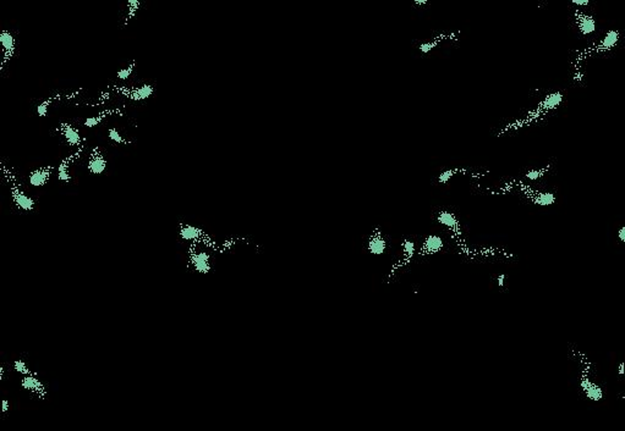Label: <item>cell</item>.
I'll list each match as a JSON object with an SVG mask.
<instances>
[{
    "label": "cell",
    "instance_id": "cell-4",
    "mask_svg": "<svg viewBox=\"0 0 625 431\" xmlns=\"http://www.w3.org/2000/svg\"><path fill=\"white\" fill-rule=\"evenodd\" d=\"M58 131H60V134L62 135V137L65 138V141L69 143V145L71 147H79V148H84V138H81L80 136L79 131L76 129L71 126L69 124H61L60 127H58Z\"/></svg>",
    "mask_w": 625,
    "mask_h": 431
},
{
    "label": "cell",
    "instance_id": "cell-25",
    "mask_svg": "<svg viewBox=\"0 0 625 431\" xmlns=\"http://www.w3.org/2000/svg\"><path fill=\"white\" fill-rule=\"evenodd\" d=\"M439 42H441V39H439V38L438 39H433V41L425 42V43L420 44L418 49H420V52L422 53V54H427V53H430L431 50L434 49L437 46H438Z\"/></svg>",
    "mask_w": 625,
    "mask_h": 431
},
{
    "label": "cell",
    "instance_id": "cell-6",
    "mask_svg": "<svg viewBox=\"0 0 625 431\" xmlns=\"http://www.w3.org/2000/svg\"><path fill=\"white\" fill-rule=\"evenodd\" d=\"M387 248H388V242H387L386 237L383 236L382 234H376L372 235V236L368 239L367 242V250L370 254L376 255H383L386 253Z\"/></svg>",
    "mask_w": 625,
    "mask_h": 431
},
{
    "label": "cell",
    "instance_id": "cell-28",
    "mask_svg": "<svg viewBox=\"0 0 625 431\" xmlns=\"http://www.w3.org/2000/svg\"><path fill=\"white\" fill-rule=\"evenodd\" d=\"M127 5H129L130 10H131V11H130L129 17H127V20H129V19H131L132 16H134L135 12H136V11H137V9H139V6H140V1H135V0H130V1L127 2Z\"/></svg>",
    "mask_w": 625,
    "mask_h": 431
},
{
    "label": "cell",
    "instance_id": "cell-16",
    "mask_svg": "<svg viewBox=\"0 0 625 431\" xmlns=\"http://www.w3.org/2000/svg\"><path fill=\"white\" fill-rule=\"evenodd\" d=\"M535 204L541 205V207H549L556 203V194L552 192H541L532 198Z\"/></svg>",
    "mask_w": 625,
    "mask_h": 431
},
{
    "label": "cell",
    "instance_id": "cell-31",
    "mask_svg": "<svg viewBox=\"0 0 625 431\" xmlns=\"http://www.w3.org/2000/svg\"><path fill=\"white\" fill-rule=\"evenodd\" d=\"M574 5H577V6H587L590 4L589 0H571Z\"/></svg>",
    "mask_w": 625,
    "mask_h": 431
},
{
    "label": "cell",
    "instance_id": "cell-20",
    "mask_svg": "<svg viewBox=\"0 0 625 431\" xmlns=\"http://www.w3.org/2000/svg\"><path fill=\"white\" fill-rule=\"evenodd\" d=\"M401 248H403V255H404V260H408L410 258H413L416 253V244L414 241L405 239L401 243Z\"/></svg>",
    "mask_w": 625,
    "mask_h": 431
},
{
    "label": "cell",
    "instance_id": "cell-23",
    "mask_svg": "<svg viewBox=\"0 0 625 431\" xmlns=\"http://www.w3.org/2000/svg\"><path fill=\"white\" fill-rule=\"evenodd\" d=\"M549 169V165L546 166L544 169H532L529 170L528 172L525 174V177L528 180H531V181H535V180H538L539 177H542L544 175V172Z\"/></svg>",
    "mask_w": 625,
    "mask_h": 431
},
{
    "label": "cell",
    "instance_id": "cell-12",
    "mask_svg": "<svg viewBox=\"0 0 625 431\" xmlns=\"http://www.w3.org/2000/svg\"><path fill=\"white\" fill-rule=\"evenodd\" d=\"M437 221L442 225V226L446 227L449 230H458L459 229V221L456 219L455 214L449 210H441V212L437 214Z\"/></svg>",
    "mask_w": 625,
    "mask_h": 431
},
{
    "label": "cell",
    "instance_id": "cell-1",
    "mask_svg": "<svg viewBox=\"0 0 625 431\" xmlns=\"http://www.w3.org/2000/svg\"><path fill=\"white\" fill-rule=\"evenodd\" d=\"M0 44H1V48L2 52H4V57H2V62L0 65V70L4 69L5 64L9 61L10 59L14 55L15 49H16V39H15L14 34L9 31H2L0 33Z\"/></svg>",
    "mask_w": 625,
    "mask_h": 431
},
{
    "label": "cell",
    "instance_id": "cell-2",
    "mask_svg": "<svg viewBox=\"0 0 625 431\" xmlns=\"http://www.w3.org/2000/svg\"><path fill=\"white\" fill-rule=\"evenodd\" d=\"M580 388L584 392V395L586 396L587 400L592 401V402H599V401L603 400V388L599 385H597L596 382H592L589 377L581 379V381H580Z\"/></svg>",
    "mask_w": 625,
    "mask_h": 431
},
{
    "label": "cell",
    "instance_id": "cell-8",
    "mask_svg": "<svg viewBox=\"0 0 625 431\" xmlns=\"http://www.w3.org/2000/svg\"><path fill=\"white\" fill-rule=\"evenodd\" d=\"M575 16L577 27H579V31L582 36H589V34H592L596 31V21H595L594 17L586 14H581L579 11L575 12Z\"/></svg>",
    "mask_w": 625,
    "mask_h": 431
},
{
    "label": "cell",
    "instance_id": "cell-34",
    "mask_svg": "<svg viewBox=\"0 0 625 431\" xmlns=\"http://www.w3.org/2000/svg\"><path fill=\"white\" fill-rule=\"evenodd\" d=\"M414 4H415L416 6H423V5H427L428 1L427 0H415Z\"/></svg>",
    "mask_w": 625,
    "mask_h": 431
},
{
    "label": "cell",
    "instance_id": "cell-14",
    "mask_svg": "<svg viewBox=\"0 0 625 431\" xmlns=\"http://www.w3.org/2000/svg\"><path fill=\"white\" fill-rule=\"evenodd\" d=\"M444 247V241L442 237L437 236V235H430L425 239V242H423V250L426 253H437L439 250L443 249Z\"/></svg>",
    "mask_w": 625,
    "mask_h": 431
},
{
    "label": "cell",
    "instance_id": "cell-21",
    "mask_svg": "<svg viewBox=\"0 0 625 431\" xmlns=\"http://www.w3.org/2000/svg\"><path fill=\"white\" fill-rule=\"evenodd\" d=\"M108 137H109V139H112L113 142H115V143H118V144H130V143H131V141H127V139H125L124 137H122L121 135L119 134V131H118L117 129H109V131H108Z\"/></svg>",
    "mask_w": 625,
    "mask_h": 431
},
{
    "label": "cell",
    "instance_id": "cell-13",
    "mask_svg": "<svg viewBox=\"0 0 625 431\" xmlns=\"http://www.w3.org/2000/svg\"><path fill=\"white\" fill-rule=\"evenodd\" d=\"M619 39H621V32L614 31V29L613 31H609L603 37L601 43L598 44V52H607V50L614 48L619 42Z\"/></svg>",
    "mask_w": 625,
    "mask_h": 431
},
{
    "label": "cell",
    "instance_id": "cell-24",
    "mask_svg": "<svg viewBox=\"0 0 625 431\" xmlns=\"http://www.w3.org/2000/svg\"><path fill=\"white\" fill-rule=\"evenodd\" d=\"M14 370L16 373H20L21 375H24V377L32 374L31 370L29 369V365H27L25 362H22V360H15V362H14Z\"/></svg>",
    "mask_w": 625,
    "mask_h": 431
},
{
    "label": "cell",
    "instance_id": "cell-32",
    "mask_svg": "<svg viewBox=\"0 0 625 431\" xmlns=\"http://www.w3.org/2000/svg\"><path fill=\"white\" fill-rule=\"evenodd\" d=\"M618 237L622 242H625V227L621 226V229L618 230Z\"/></svg>",
    "mask_w": 625,
    "mask_h": 431
},
{
    "label": "cell",
    "instance_id": "cell-26",
    "mask_svg": "<svg viewBox=\"0 0 625 431\" xmlns=\"http://www.w3.org/2000/svg\"><path fill=\"white\" fill-rule=\"evenodd\" d=\"M135 65H136V61H132L131 65H130V66H127L126 69L120 70V71L118 72V75H117L118 79L121 80V81H124V80H127V77H130V75H131L132 71H134Z\"/></svg>",
    "mask_w": 625,
    "mask_h": 431
},
{
    "label": "cell",
    "instance_id": "cell-27",
    "mask_svg": "<svg viewBox=\"0 0 625 431\" xmlns=\"http://www.w3.org/2000/svg\"><path fill=\"white\" fill-rule=\"evenodd\" d=\"M459 171V169H454V170H446V171L442 172L441 175L438 176V182L442 185H446V182L450 180V177L454 176V174Z\"/></svg>",
    "mask_w": 625,
    "mask_h": 431
},
{
    "label": "cell",
    "instance_id": "cell-5",
    "mask_svg": "<svg viewBox=\"0 0 625 431\" xmlns=\"http://www.w3.org/2000/svg\"><path fill=\"white\" fill-rule=\"evenodd\" d=\"M87 167H89V172L93 175L102 174L107 169V160L98 148H94L93 152H92Z\"/></svg>",
    "mask_w": 625,
    "mask_h": 431
},
{
    "label": "cell",
    "instance_id": "cell-22",
    "mask_svg": "<svg viewBox=\"0 0 625 431\" xmlns=\"http://www.w3.org/2000/svg\"><path fill=\"white\" fill-rule=\"evenodd\" d=\"M57 98H59V96H55V97H52V98H49V99H47V100H44V102H43V103H41V104H39V105H38V107H37V114H38V115H39V116H41V117H44V116H46V115H47V112H48V109H49V105H50V104H52V103H53V100H54V99H57Z\"/></svg>",
    "mask_w": 625,
    "mask_h": 431
},
{
    "label": "cell",
    "instance_id": "cell-19",
    "mask_svg": "<svg viewBox=\"0 0 625 431\" xmlns=\"http://www.w3.org/2000/svg\"><path fill=\"white\" fill-rule=\"evenodd\" d=\"M118 112H119V114H121V112H120V109L108 110V111L102 112V114L98 115V116H94V117H89V119H86V120H85V121H84V126H86V127H94V126H96V125L99 124V122L102 121V120L104 119V117H107V115H110V114H118Z\"/></svg>",
    "mask_w": 625,
    "mask_h": 431
},
{
    "label": "cell",
    "instance_id": "cell-9",
    "mask_svg": "<svg viewBox=\"0 0 625 431\" xmlns=\"http://www.w3.org/2000/svg\"><path fill=\"white\" fill-rule=\"evenodd\" d=\"M191 264L195 268V270L200 274H208L212 269L210 265V257L206 252H197L192 254Z\"/></svg>",
    "mask_w": 625,
    "mask_h": 431
},
{
    "label": "cell",
    "instance_id": "cell-17",
    "mask_svg": "<svg viewBox=\"0 0 625 431\" xmlns=\"http://www.w3.org/2000/svg\"><path fill=\"white\" fill-rule=\"evenodd\" d=\"M201 236L200 229L191 225H182L180 227V237L185 241H195Z\"/></svg>",
    "mask_w": 625,
    "mask_h": 431
},
{
    "label": "cell",
    "instance_id": "cell-29",
    "mask_svg": "<svg viewBox=\"0 0 625 431\" xmlns=\"http://www.w3.org/2000/svg\"><path fill=\"white\" fill-rule=\"evenodd\" d=\"M496 281H497V285H498V286L501 287V288H502V287H506V275H504V274L498 275V276L496 277Z\"/></svg>",
    "mask_w": 625,
    "mask_h": 431
},
{
    "label": "cell",
    "instance_id": "cell-18",
    "mask_svg": "<svg viewBox=\"0 0 625 431\" xmlns=\"http://www.w3.org/2000/svg\"><path fill=\"white\" fill-rule=\"evenodd\" d=\"M79 155L80 153H76V154L71 155V157H69L66 160H64V162H61V165L59 166V174H58V179H59L60 181L69 182L70 180H71L70 175L67 174V167H69L70 162H74V160L76 159V157H79Z\"/></svg>",
    "mask_w": 625,
    "mask_h": 431
},
{
    "label": "cell",
    "instance_id": "cell-7",
    "mask_svg": "<svg viewBox=\"0 0 625 431\" xmlns=\"http://www.w3.org/2000/svg\"><path fill=\"white\" fill-rule=\"evenodd\" d=\"M11 189H12V197H14L15 203H16V205L20 208V209L25 210V212H31V210H33L34 200L32 199L31 197L25 194V193L22 192L19 187H17L16 181H15V180H14V185H12Z\"/></svg>",
    "mask_w": 625,
    "mask_h": 431
},
{
    "label": "cell",
    "instance_id": "cell-3",
    "mask_svg": "<svg viewBox=\"0 0 625 431\" xmlns=\"http://www.w3.org/2000/svg\"><path fill=\"white\" fill-rule=\"evenodd\" d=\"M118 91L122 92L127 98H130L131 100H135V102H140V100H145L147 98H149L154 92V87L152 84H142V86L137 87V88L134 89H125L121 88V87H115Z\"/></svg>",
    "mask_w": 625,
    "mask_h": 431
},
{
    "label": "cell",
    "instance_id": "cell-30",
    "mask_svg": "<svg viewBox=\"0 0 625 431\" xmlns=\"http://www.w3.org/2000/svg\"><path fill=\"white\" fill-rule=\"evenodd\" d=\"M9 408H10L9 401L2 400L1 401V412L2 413H7V412H9Z\"/></svg>",
    "mask_w": 625,
    "mask_h": 431
},
{
    "label": "cell",
    "instance_id": "cell-11",
    "mask_svg": "<svg viewBox=\"0 0 625 431\" xmlns=\"http://www.w3.org/2000/svg\"><path fill=\"white\" fill-rule=\"evenodd\" d=\"M53 166L43 167V169H37L32 171L29 176L30 185L33 187H43L47 184L49 179V175L52 174Z\"/></svg>",
    "mask_w": 625,
    "mask_h": 431
},
{
    "label": "cell",
    "instance_id": "cell-10",
    "mask_svg": "<svg viewBox=\"0 0 625 431\" xmlns=\"http://www.w3.org/2000/svg\"><path fill=\"white\" fill-rule=\"evenodd\" d=\"M21 386L25 388L26 391H30V392H33L37 393L38 396H41L42 398H44L46 396V390H44L43 385H42L41 381L37 379V377L34 374L31 375H26L21 379Z\"/></svg>",
    "mask_w": 625,
    "mask_h": 431
},
{
    "label": "cell",
    "instance_id": "cell-33",
    "mask_svg": "<svg viewBox=\"0 0 625 431\" xmlns=\"http://www.w3.org/2000/svg\"><path fill=\"white\" fill-rule=\"evenodd\" d=\"M617 370H618V375H619V377H623V375L625 374V372H624V363H623V362L619 363V364H618V368H617Z\"/></svg>",
    "mask_w": 625,
    "mask_h": 431
},
{
    "label": "cell",
    "instance_id": "cell-15",
    "mask_svg": "<svg viewBox=\"0 0 625 431\" xmlns=\"http://www.w3.org/2000/svg\"><path fill=\"white\" fill-rule=\"evenodd\" d=\"M564 100V94L562 92H553L549 96L546 97L544 102L542 103V109L552 110L554 108L559 107L561 103Z\"/></svg>",
    "mask_w": 625,
    "mask_h": 431
}]
</instances>
